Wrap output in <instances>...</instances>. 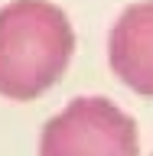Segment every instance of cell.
Returning <instances> with one entry per match:
<instances>
[{
	"label": "cell",
	"instance_id": "obj_1",
	"mask_svg": "<svg viewBox=\"0 0 153 156\" xmlns=\"http://www.w3.org/2000/svg\"><path fill=\"white\" fill-rule=\"evenodd\" d=\"M75 52L72 23L49 0L0 7V94L33 101L56 85Z\"/></svg>",
	"mask_w": 153,
	"mask_h": 156
},
{
	"label": "cell",
	"instance_id": "obj_2",
	"mask_svg": "<svg viewBox=\"0 0 153 156\" xmlns=\"http://www.w3.org/2000/svg\"><path fill=\"white\" fill-rule=\"evenodd\" d=\"M39 156H137V127L107 98H75L42 127Z\"/></svg>",
	"mask_w": 153,
	"mask_h": 156
},
{
	"label": "cell",
	"instance_id": "obj_3",
	"mask_svg": "<svg viewBox=\"0 0 153 156\" xmlns=\"http://www.w3.org/2000/svg\"><path fill=\"white\" fill-rule=\"evenodd\" d=\"M107 58L130 91L153 98V0L134 3L121 13L107 39Z\"/></svg>",
	"mask_w": 153,
	"mask_h": 156
}]
</instances>
